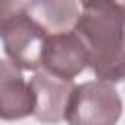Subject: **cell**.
<instances>
[{
    "instance_id": "cell-1",
    "label": "cell",
    "mask_w": 125,
    "mask_h": 125,
    "mask_svg": "<svg viewBox=\"0 0 125 125\" xmlns=\"http://www.w3.org/2000/svg\"><path fill=\"white\" fill-rule=\"evenodd\" d=\"M88 55V66L104 82L125 80V10L105 0H82L74 25Z\"/></svg>"
},
{
    "instance_id": "cell-2",
    "label": "cell",
    "mask_w": 125,
    "mask_h": 125,
    "mask_svg": "<svg viewBox=\"0 0 125 125\" xmlns=\"http://www.w3.org/2000/svg\"><path fill=\"white\" fill-rule=\"evenodd\" d=\"M123 113V102L117 90L104 80L84 82L74 86L68 107V125H115Z\"/></svg>"
},
{
    "instance_id": "cell-3",
    "label": "cell",
    "mask_w": 125,
    "mask_h": 125,
    "mask_svg": "<svg viewBox=\"0 0 125 125\" xmlns=\"http://www.w3.org/2000/svg\"><path fill=\"white\" fill-rule=\"evenodd\" d=\"M47 35L23 14H16L2 31L4 51L20 70H37L41 66V49Z\"/></svg>"
},
{
    "instance_id": "cell-4",
    "label": "cell",
    "mask_w": 125,
    "mask_h": 125,
    "mask_svg": "<svg viewBox=\"0 0 125 125\" xmlns=\"http://www.w3.org/2000/svg\"><path fill=\"white\" fill-rule=\"evenodd\" d=\"M41 66L45 72L62 80L78 76L88 66V55L82 39L74 31L47 35L41 49Z\"/></svg>"
},
{
    "instance_id": "cell-5",
    "label": "cell",
    "mask_w": 125,
    "mask_h": 125,
    "mask_svg": "<svg viewBox=\"0 0 125 125\" xmlns=\"http://www.w3.org/2000/svg\"><path fill=\"white\" fill-rule=\"evenodd\" d=\"M33 94V117L41 123H59L66 115L68 100L74 90L72 80L57 78L49 72H37L29 80Z\"/></svg>"
},
{
    "instance_id": "cell-6",
    "label": "cell",
    "mask_w": 125,
    "mask_h": 125,
    "mask_svg": "<svg viewBox=\"0 0 125 125\" xmlns=\"http://www.w3.org/2000/svg\"><path fill=\"white\" fill-rule=\"evenodd\" d=\"M33 115V94L21 70L0 59V119L16 121Z\"/></svg>"
},
{
    "instance_id": "cell-7",
    "label": "cell",
    "mask_w": 125,
    "mask_h": 125,
    "mask_svg": "<svg viewBox=\"0 0 125 125\" xmlns=\"http://www.w3.org/2000/svg\"><path fill=\"white\" fill-rule=\"evenodd\" d=\"M23 14L45 35L74 31L80 18L74 0H27L23 4Z\"/></svg>"
},
{
    "instance_id": "cell-8",
    "label": "cell",
    "mask_w": 125,
    "mask_h": 125,
    "mask_svg": "<svg viewBox=\"0 0 125 125\" xmlns=\"http://www.w3.org/2000/svg\"><path fill=\"white\" fill-rule=\"evenodd\" d=\"M21 10H23L21 0H0V37H2L4 27L8 25V21Z\"/></svg>"
},
{
    "instance_id": "cell-9",
    "label": "cell",
    "mask_w": 125,
    "mask_h": 125,
    "mask_svg": "<svg viewBox=\"0 0 125 125\" xmlns=\"http://www.w3.org/2000/svg\"><path fill=\"white\" fill-rule=\"evenodd\" d=\"M80 2H82V0H80Z\"/></svg>"
}]
</instances>
